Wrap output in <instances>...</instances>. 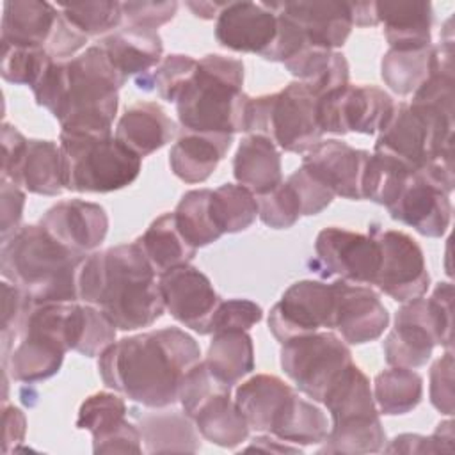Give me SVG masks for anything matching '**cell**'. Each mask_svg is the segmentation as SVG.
Masks as SVG:
<instances>
[{
	"mask_svg": "<svg viewBox=\"0 0 455 455\" xmlns=\"http://www.w3.org/2000/svg\"><path fill=\"white\" fill-rule=\"evenodd\" d=\"M60 11L41 0H9L2 14V43L12 46L46 48Z\"/></svg>",
	"mask_w": 455,
	"mask_h": 455,
	"instance_id": "27",
	"label": "cell"
},
{
	"mask_svg": "<svg viewBox=\"0 0 455 455\" xmlns=\"http://www.w3.org/2000/svg\"><path fill=\"white\" fill-rule=\"evenodd\" d=\"M126 412L119 393L100 391L82 402L76 428L91 432L94 453H142L140 430Z\"/></svg>",
	"mask_w": 455,
	"mask_h": 455,
	"instance_id": "18",
	"label": "cell"
},
{
	"mask_svg": "<svg viewBox=\"0 0 455 455\" xmlns=\"http://www.w3.org/2000/svg\"><path fill=\"white\" fill-rule=\"evenodd\" d=\"M85 259L41 224L21 226L2 243L0 272L30 306L78 300V272Z\"/></svg>",
	"mask_w": 455,
	"mask_h": 455,
	"instance_id": "4",
	"label": "cell"
},
{
	"mask_svg": "<svg viewBox=\"0 0 455 455\" xmlns=\"http://www.w3.org/2000/svg\"><path fill=\"white\" fill-rule=\"evenodd\" d=\"M135 242L158 275L171 268L188 265L197 252L180 233L174 213L156 217Z\"/></svg>",
	"mask_w": 455,
	"mask_h": 455,
	"instance_id": "34",
	"label": "cell"
},
{
	"mask_svg": "<svg viewBox=\"0 0 455 455\" xmlns=\"http://www.w3.org/2000/svg\"><path fill=\"white\" fill-rule=\"evenodd\" d=\"M258 201V215L263 224L274 229H288L300 217V204L288 185V181H281L275 188L256 196Z\"/></svg>",
	"mask_w": 455,
	"mask_h": 455,
	"instance_id": "47",
	"label": "cell"
},
{
	"mask_svg": "<svg viewBox=\"0 0 455 455\" xmlns=\"http://www.w3.org/2000/svg\"><path fill=\"white\" fill-rule=\"evenodd\" d=\"M210 188L188 190L176 204L174 220L185 240L196 249L217 242L222 233L217 229L210 212Z\"/></svg>",
	"mask_w": 455,
	"mask_h": 455,
	"instance_id": "42",
	"label": "cell"
},
{
	"mask_svg": "<svg viewBox=\"0 0 455 455\" xmlns=\"http://www.w3.org/2000/svg\"><path fill=\"white\" fill-rule=\"evenodd\" d=\"M261 318L263 309L249 299L220 300L210 323V334L228 331H249Z\"/></svg>",
	"mask_w": 455,
	"mask_h": 455,
	"instance_id": "48",
	"label": "cell"
},
{
	"mask_svg": "<svg viewBox=\"0 0 455 455\" xmlns=\"http://www.w3.org/2000/svg\"><path fill=\"white\" fill-rule=\"evenodd\" d=\"M64 354L59 345L48 339L23 334L2 364L14 380L32 384L53 377L62 366Z\"/></svg>",
	"mask_w": 455,
	"mask_h": 455,
	"instance_id": "35",
	"label": "cell"
},
{
	"mask_svg": "<svg viewBox=\"0 0 455 455\" xmlns=\"http://www.w3.org/2000/svg\"><path fill=\"white\" fill-rule=\"evenodd\" d=\"M331 412L332 425L320 453H377L384 450L377 403L368 377L354 363L331 386L322 400Z\"/></svg>",
	"mask_w": 455,
	"mask_h": 455,
	"instance_id": "7",
	"label": "cell"
},
{
	"mask_svg": "<svg viewBox=\"0 0 455 455\" xmlns=\"http://www.w3.org/2000/svg\"><path fill=\"white\" fill-rule=\"evenodd\" d=\"M453 126L451 119L400 101L380 128L373 151L386 153L407 169L418 171L453 149Z\"/></svg>",
	"mask_w": 455,
	"mask_h": 455,
	"instance_id": "11",
	"label": "cell"
},
{
	"mask_svg": "<svg viewBox=\"0 0 455 455\" xmlns=\"http://www.w3.org/2000/svg\"><path fill=\"white\" fill-rule=\"evenodd\" d=\"M137 419L142 441L148 453H167V451H197L201 448L199 437L192 419L185 412L164 411L139 414L132 411Z\"/></svg>",
	"mask_w": 455,
	"mask_h": 455,
	"instance_id": "33",
	"label": "cell"
},
{
	"mask_svg": "<svg viewBox=\"0 0 455 455\" xmlns=\"http://www.w3.org/2000/svg\"><path fill=\"white\" fill-rule=\"evenodd\" d=\"M434 44L416 50L389 48L380 60V76L396 94H412L430 75Z\"/></svg>",
	"mask_w": 455,
	"mask_h": 455,
	"instance_id": "39",
	"label": "cell"
},
{
	"mask_svg": "<svg viewBox=\"0 0 455 455\" xmlns=\"http://www.w3.org/2000/svg\"><path fill=\"white\" fill-rule=\"evenodd\" d=\"M451 283H439L430 299L416 297L403 302L382 345L386 363L414 370L427 364L434 347L451 350Z\"/></svg>",
	"mask_w": 455,
	"mask_h": 455,
	"instance_id": "8",
	"label": "cell"
},
{
	"mask_svg": "<svg viewBox=\"0 0 455 455\" xmlns=\"http://www.w3.org/2000/svg\"><path fill=\"white\" fill-rule=\"evenodd\" d=\"M286 181L293 188V192L299 199L300 215H318L334 199V192L331 188H327L304 165H300L295 172H291Z\"/></svg>",
	"mask_w": 455,
	"mask_h": 455,
	"instance_id": "50",
	"label": "cell"
},
{
	"mask_svg": "<svg viewBox=\"0 0 455 455\" xmlns=\"http://www.w3.org/2000/svg\"><path fill=\"white\" fill-rule=\"evenodd\" d=\"M201 361L197 341L178 327H164L114 341L100 354L103 384L144 407L178 402L185 373Z\"/></svg>",
	"mask_w": 455,
	"mask_h": 455,
	"instance_id": "1",
	"label": "cell"
},
{
	"mask_svg": "<svg viewBox=\"0 0 455 455\" xmlns=\"http://www.w3.org/2000/svg\"><path fill=\"white\" fill-rule=\"evenodd\" d=\"M430 402L446 416L453 414V354L448 350L430 368Z\"/></svg>",
	"mask_w": 455,
	"mask_h": 455,
	"instance_id": "52",
	"label": "cell"
},
{
	"mask_svg": "<svg viewBox=\"0 0 455 455\" xmlns=\"http://www.w3.org/2000/svg\"><path fill=\"white\" fill-rule=\"evenodd\" d=\"M371 393L382 414H407L421 402L423 379L411 368L391 366L375 375Z\"/></svg>",
	"mask_w": 455,
	"mask_h": 455,
	"instance_id": "38",
	"label": "cell"
},
{
	"mask_svg": "<svg viewBox=\"0 0 455 455\" xmlns=\"http://www.w3.org/2000/svg\"><path fill=\"white\" fill-rule=\"evenodd\" d=\"M393 107V98L380 87L347 84L318 98V124L323 133L373 135L380 132Z\"/></svg>",
	"mask_w": 455,
	"mask_h": 455,
	"instance_id": "14",
	"label": "cell"
},
{
	"mask_svg": "<svg viewBox=\"0 0 455 455\" xmlns=\"http://www.w3.org/2000/svg\"><path fill=\"white\" fill-rule=\"evenodd\" d=\"M123 18L128 25L156 30L171 21L178 11V2H121Z\"/></svg>",
	"mask_w": 455,
	"mask_h": 455,
	"instance_id": "51",
	"label": "cell"
},
{
	"mask_svg": "<svg viewBox=\"0 0 455 455\" xmlns=\"http://www.w3.org/2000/svg\"><path fill=\"white\" fill-rule=\"evenodd\" d=\"M0 139H2V172H5L16 162L27 139L9 123L2 124Z\"/></svg>",
	"mask_w": 455,
	"mask_h": 455,
	"instance_id": "56",
	"label": "cell"
},
{
	"mask_svg": "<svg viewBox=\"0 0 455 455\" xmlns=\"http://www.w3.org/2000/svg\"><path fill=\"white\" fill-rule=\"evenodd\" d=\"M60 11V9H59ZM87 36H84L78 28H75L60 12V18L57 21V27L50 37V43L46 44V52L53 57V59H68L71 55H75L85 43H87Z\"/></svg>",
	"mask_w": 455,
	"mask_h": 455,
	"instance_id": "54",
	"label": "cell"
},
{
	"mask_svg": "<svg viewBox=\"0 0 455 455\" xmlns=\"http://www.w3.org/2000/svg\"><path fill=\"white\" fill-rule=\"evenodd\" d=\"M316 103L307 85L295 80L279 92L251 98L243 132L265 135L288 153H307L323 135Z\"/></svg>",
	"mask_w": 455,
	"mask_h": 455,
	"instance_id": "9",
	"label": "cell"
},
{
	"mask_svg": "<svg viewBox=\"0 0 455 455\" xmlns=\"http://www.w3.org/2000/svg\"><path fill=\"white\" fill-rule=\"evenodd\" d=\"M190 419L206 441L222 448L242 444L251 430L236 402L231 400V389L219 391L206 398L194 411Z\"/></svg>",
	"mask_w": 455,
	"mask_h": 455,
	"instance_id": "32",
	"label": "cell"
},
{
	"mask_svg": "<svg viewBox=\"0 0 455 455\" xmlns=\"http://www.w3.org/2000/svg\"><path fill=\"white\" fill-rule=\"evenodd\" d=\"M242 85V60L219 53L199 59L174 101L181 128L228 135L243 132L251 96Z\"/></svg>",
	"mask_w": 455,
	"mask_h": 455,
	"instance_id": "5",
	"label": "cell"
},
{
	"mask_svg": "<svg viewBox=\"0 0 455 455\" xmlns=\"http://www.w3.org/2000/svg\"><path fill=\"white\" fill-rule=\"evenodd\" d=\"M316 259L323 275H339L355 284H373L379 267V245L368 233L325 228L315 240Z\"/></svg>",
	"mask_w": 455,
	"mask_h": 455,
	"instance_id": "16",
	"label": "cell"
},
{
	"mask_svg": "<svg viewBox=\"0 0 455 455\" xmlns=\"http://www.w3.org/2000/svg\"><path fill=\"white\" fill-rule=\"evenodd\" d=\"M208 370L228 386L238 384L254 370V347L247 331H228L213 334L208 347Z\"/></svg>",
	"mask_w": 455,
	"mask_h": 455,
	"instance_id": "36",
	"label": "cell"
},
{
	"mask_svg": "<svg viewBox=\"0 0 455 455\" xmlns=\"http://www.w3.org/2000/svg\"><path fill=\"white\" fill-rule=\"evenodd\" d=\"M336 291L334 284L322 281H297L268 313V329L283 345L320 329H334Z\"/></svg>",
	"mask_w": 455,
	"mask_h": 455,
	"instance_id": "15",
	"label": "cell"
},
{
	"mask_svg": "<svg viewBox=\"0 0 455 455\" xmlns=\"http://www.w3.org/2000/svg\"><path fill=\"white\" fill-rule=\"evenodd\" d=\"M2 180H9L32 194L59 196L64 190L59 144L27 139L16 162L2 172Z\"/></svg>",
	"mask_w": 455,
	"mask_h": 455,
	"instance_id": "24",
	"label": "cell"
},
{
	"mask_svg": "<svg viewBox=\"0 0 455 455\" xmlns=\"http://www.w3.org/2000/svg\"><path fill=\"white\" fill-rule=\"evenodd\" d=\"M116 69L128 80L130 76L148 75L164 53L162 37L156 30L126 25L100 41Z\"/></svg>",
	"mask_w": 455,
	"mask_h": 455,
	"instance_id": "29",
	"label": "cell"
},
{
	"mask_svg": "<svg viewBox=\"0 0 455 455\" xmlns=\"http://www.w3.org/2000/svg\"><path fill=\"white\" fill-rule=\"evenodd\" d=\"M453 149L409 174L396 199L387 206L393 220L411 226L423 236L439 238L451 220Z\"/></svg>",
	"mask_w": 455,
	"mask_h": 455,
	"instance_id": "10",
	"label": "cell"
},
{
	"mask_svg": "<svg viewBox=\"0 0 455 455\" xmlns=\"http://www.w3.org/2000/svg\"><path fill=\"white\" fill-rule=\"evenodd\" d=\"M210 212L222 235L240 233L256 220L258 201L249 188L235 183H224L212 190Z\"/></svg>",
	"mask_w": 455,
	"mask_h": 455,
	"instance_id": "41",
	"label": "cell"
},
{
	"mask_svg": "<svg viewBox=\"0 0 455 455\" xmlns=\"http://www.w3.org/2000/svg\"><path fill=\"white\" fill-rule=\"evenodd\" d=\"M176 133V123L158 103L140 101L124 110L114 135L132 153L144 158L171 142Z\"/></svg>",
	"mask_w": 455,
	"mask_h": 455,
	"instance_id": "26",
	"label": "cell"
},
{
	"mask_svg": "<svg viewBox=\"0 0 455 455\" xmlns=\"http://www.w3.org/2000/svg\"><path fill=\"white\" fill-rule=\"evenodd\" d=\"M350 364V348L331 331L291 338L281 347L283 371L313 402H322L331 386Z\"/></svg>",
	"mask_w": 455,
	"mask_h": 455,
	"instance_id": "12",
	"label": "cell"
},
{
	"mask_svg": "<svg viewBox=\"0 0 455 455\" xmlns=\"http://www.w3.org/2000/svg\"><path fill=\"white\" fill-rule=\"evenodd\" d=\"M53 57L44 48L12 46L2 43L0 73L5 82L36 87L53 64Z\"/></svg>",
	"mask_w": 455,
	"mask_h": 455,
	"instance_id": "44",
	"label": "cell"
},
{
	"mask_svg": "<svg viewBox=\"0 0 455 455\" xmlns=\"http://www.w3.org/2000/svg\"><path fill=\"white\" fill-rule=\"evenodd\" d=\"M66 247L85 254L98 249L108 233L103 206L84 199L60 201L46 210L39 222Z\"/></svg>",
	"mask_w": 455,
	"mask_h": 455,
	"instance_id": "23",
	"label": "cell"
},
{
	"mask_svg": "<svg viewBox=\"0 0 455 455\" xmlns=\"http://www.w3.org/2000/svg\"><path fill=\"white\" fill-rule=\"evenodd\" d=\"M2 418H4V451L7 453L11 446L16 448L25 439L27 434V418L21 412V409L14 405L4 403L2 409Z\"/></svg>",
	"mask_w": 455,
	"mask_h": 455,
	"instance_id": "55",
	"label": "cell"
},
{
	"mask_svg": "<svg viewBox=\"0 0 455 455\" xmlns=\"http://www.w3.org/2000/svg\"><path fill=\"white\" fill-rule=\"evenodd\" d=\"M233 135L183 130L171 146V171L185 183L206 181L231 148Z\"/></svg>",
	"mask_w": 455,
	"mask_h": 455,
	"instance_id": "25",
	"label": "cell"
},
{
	"mask_svg": "<svg viewBox=\"0 0 455 455\" xmlns=\"http://www.w3.org/2000/svg\"><path fill=\"white\" fill-rule=\"evenodd\" d=\"M165 309L174 320L197 334H210V323L220 297L199 268L181 265L158 275Z\"/></svg>",
	"mask_w": 455,
	"mask_h": 455,
	"instance_id": "17",
	"label": "cell"
},
{
	"mask_svg": "<svg viewBox=\"0 0 455 455\" xmlns=\"http://www.w3.org/2000/svg\"><path fill=\"white\" fill-rule=\"evenodd\" d=\"M59 148L64 188L71 192L121 190L140 174L142 158L112 133L60 132Z\"/></svg>",
	"mask_w": 455,
	"mask_h": 455,
	"instance_id": "6",
	"label": "cell"
},
{
	"mask_svg": "<svg viewBox=\"0 0 455 455\" xmlns=\"http://www.w3.org/2000/svg\"><path fill=\"white\" fill-rule=\"evenodd\" d=\"M387 453H439L453 451V421L446 419L437 425L432 435L419 434H402L396 435L389 446H384Z\"/></svg>",
	"mask_w": 455,
	"mask_h": 455,
	"instance_id": "49",
	"label": "cell"
},
{
	"mask_svg": "<svg viewBox=\"0 0 455 455\" xmlns=\"http://www.w3.org/2000/svg\"><path fill=\"white\" fill-rule=\"evenodd\" d=\"M64 18L87 37L103 36L117 28L123 21L121 2H80V4H57Z\"/></svg>",
	"mask_w": 455,
	"mask_h": 455,
	"instance_id": "45",
	"label": "cell"
},
{
	"mask_svg": "<svg viewBox=\"0 0 455 455\" xmlns=\"http://www.w3.org/2000/svg\"><path fill=\"white\" fill-rule=\"evenodd\" d=\"M196 64L197 60L192 59L190 55H181V53L167 55L160 62L156 71H153L146 78H137V87L144 91L156 89L162 100L174 103L178 94L192 76Z\"/></svg>",
	"mask_w": 455,
	"mask_h": 455,
	"instance_id": "46",
	"label": "cell"
},
{
	"mask_svg": "<svg viewBox=\"0 0 455 455\" xmlns=\"http://www.w3.org/2000/svg\"><path fill=\"white\" fill-rule=\"evenodd\" d=\"M267 5L293 21L307 43L334 50L341 48L352 32L350 2H267Z\"/></svg>",
	"mask_w": 455,
	"mask_h": 455,
	"instance_id": "22",
	"label": "cell"
},
{
	"mask_svg": "<svg viewBox=\"0 0 455 455\" xmlns=\"http://www.w3.org/2000/svg\"><path fill=\"white\" fill-rule=\"evenodd\" d=\"M251 450H259V451H274V453H300V446L297 444H291V443H286L275 435L270 437L268 435H259V437H254L252 443L245 448V451H251Z\"/></svg>",
	"mask_w": 455,
	"mask_h": 455,
	"instance_id": "57",
	"label": "cell"
},
{
	"mask_svg": "<svg viewBox=\"0 0 455 455\" xmlns=\"http://www.w3.org/2000/svg\"><path fill=\"white\" fill-rule=\"evenodd\" d=\"M295 389L283 379L258 373L236 387L235 402L247 425L258 432L270 434V428Z\"/></svg>",
	"mask_w": 455,
	"mask_h": 455,
	"instance_id": "30",
	"label": "cell"
},
{
	"mask_svg": "<svg viewBox=\"0 0 455 455\" xmlns=\"http://www.w3.org/2000/svg\"><path fill=\"white\" fill-rule=\"evenodd\" d=\"M411 172L414 171L407 169L403 164L386 153H370L361 180L363 199H370L387 208L400 194Z\"/></svg>",
	"mask_w": 455,
	"mask_h": 455,
	"instance_id": "43",
	"label": "cell"
},
{
	"mask_svg": "<svg viewBox=\"0 0 455 455\" xmlns=\"http://www.w3.org/2000/svg\"><path fill=\"white\" fill-rule=\"evenodd\" d=\"M233 174L238 185L261 196L283 181L281 155L265 135H247L238 144L233 160Z\"/></svg>",
	"mask_w": 455,
	"mask_h": 455,
	"instance_id": "31",
	"label": "cell"
},
{
	"mask_svg": "<svg viewBox=\"0 0 455 455\" xmlns=\"http://www.w3.org/2000/svg\"><path fill=\"white\" fill-rule=\"evenodd\" d=\"M117 327L96 306H80L73 302L69 322V347L85 357L100 354L116 341Z\"/></svg>",
	"mask_w": 455,
	"mask_h": 455,
	"instance_id": "40",
	"label": "cell"
},
{
	"mask_svg": "<svg viewBox=\"0 0 455 455\" xmlns=\"http://www.w3.org/2000/svg\"><path fill=\"white\" fill-rule=\"evenodd\" d=\"M375 11L389 48L416 50L432 44L430 2H375Z\"/></svg>",
	"mask_w": 455,
	"mask_h": 455,
	"instance_id": "28",
	"label": "cell"
},
{
	"mask_svg": "<svg viewBox=\"0 0 455 455\" xmlns=\"http://www.w3.org/2000/svg\"><path fill=\"white\" fill-rule=\"evenodd\" d=\"M370 151L355 149L350 144L329 139L315 144L307 153H304L302 165L315 174L334 196L359 201L361 180L364 172Z\"/></svg>",
	"mask_w": 455,
	"mask_h": 455,
	"instance_id": "21",
	"label": "cell"
},
{
	"mask_svg": "<svg viewBox=\"0 0 455 455\" xmlns=\"http://www.w3.org/2000/svg\"><path fill=\"white\" fill-rule=\"evenodd\" d=\"M352 23L355 27H373L379 25L375 2H350Z\"/></svg>",
	"mask_w": 455,
	"mask_h": 455,
	"instance_id": "58",
	"label": "cell"
},
{
	"mask_svg": "<svg viewBox=\"0 0 455 455\" xmlns=\"http://www.w3.org/2000/svg\"><path fill=\"white\" fill-rule=\"evenodd\" d=\"M226 2H187V7L203 20H213L219 16Z\"/></svg>",
	"mask_w": 455,
	"mask_h": 455,
	"instance_id": "59",
	"label": "cell"
},
{
	"mask_svg": "<svg viewBox=\"0 0 455 455\" xmlns=\"http://www.w3.org/2000/svg\"><path fill=\"white\" fill-rule=\"evenodd\" d=\"M277 36V14L267 2H226L215 21L220 46L263 57Z\"/></svg>",
	"mask_w": 455,
	"mask_h": 455,
	"instance_id": "19",
	"label": "cell"
},
{
	"mask_svg": "<svg viewBox=\"0 0 455 455\" xmlns=\"http://www.w3.org/2000/svg\"><path fill=\"white\" fill-rule=\"evenodd\" d=\"M327 434L329 421L325 412L297 393H293L270 428V435L297 446L320 444L325 441Z\"/></svg>",
	"mask_w": 455,
	"mask_h": 455,
	"instance_id": "37",
	"label": "cell"
},
{
	"mask_svg": "<svg viewBox=\"0 0 455 455\" xmlns=\"http://www.w3.org/2000/svg\"><path fill=\"white\" fill-rule=\"evenodd\" d=\"M368 233L379 245V267L373 284L396 302L421 297L430 286L425 256L418 242L396 229L371 224Z\"/></svg>",
	"mask_w": 455,
	"mask_h": 455,
	"instance_id": "13",
	"label": "cell"
},
{
	"mask_svg": "<svg viewBox=\"0 0 455 455\" xmlns=\"http://www.w3.org/2000/svg\"><path fill=\"white\" fill-rule=\"evenodd\" d=\"M23 206H25V192L21 190V187L14 185L9 180H2L0 181V213H2L0 236H2V242L11 238L21 228Z\"/></svg>",
	"mask_w": 455,
	"mask_h": 455,
	"instance_id": "53",
	"label": "cell"
},
{
	"mask_svg": "<svg viewBox=\"0 0 455 455\" xmlns=\"http://www.w3.org/2000/svg\"><path fill=\"white\" fill-rule=\"evenodd\" d=\"M336 315L334 329L341 332L343 341L364 345L379 339L389 325V313L379 295L366 284H350L334 281Z\"/></svg>",
	"mask_w": 455,
	"mask_h": 455,
	"instance_id": "20",
	"label": "cell"
},
{
	"mask_svg": "<svg viewBox=\"0 0 455 455\" xmlns=\"http://www.w3.org/2000/svg\"><path fill=\"white\" fill-rule=\"evenodd\" d=\"M124 84L126 78L98 44L69 60H55L32 91L37 105L60 123V132L112 133Z\"/></svg>",
	"mask_w": 455,
	"mask_h": 455,
	"instance_id": "2",
	"label": "cell"
},
{
	"mask_svg": "<svg viewBox=\"0 0 455 455\" xmlns=\"http://www.w3.org/2000/svg\"><path fill=\"white\" fill-rule=\"evenodd\" d=\"M78 299L101 309L119 331L149 327L165 309L156 272L137 242L87 254L78 272Z\"/></svg>",
	"mask_w": 455,
	"mask_h": 455,
	"instance_id": "3",
	"label": "cell"
}]
</instances>
